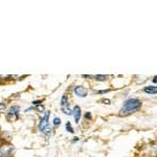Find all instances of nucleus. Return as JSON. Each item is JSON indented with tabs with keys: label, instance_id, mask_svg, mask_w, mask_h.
<instances>
[{
	"label": "nucleus",
	"instance_id": "obj_1",
	"mask_svg": "<svg viewBox=\"0 0 157 157\" xmlns=\"http://www.w3.org/2000/svg\"><path fill=\"white\" fill-rule=\"evenodd\" d=\"M141 103L140 100L138 98H128L127 101H125L121 106V110H120V113L121 115H129V114H132V113H135L137 112L139 109L141 108Z\"/></svg>",
	"mask_w": 157,
	"mask_h": 157
},
{
	"label": "nucleus",
	"instance_id": "obj_2",
	"mask_svg": "<svg viewBox=\"0 0 157 157\" xmlns=\"http://www.w3.org/2000/svg\"><path fill=\"white\" fill-rule=\"evenodd\" d=\"M49 116H50V111H46V112L44 113V115L41 117V120L39 121V126H38L40 132L43 133L45 131V129H47L49 127V125H48Z\"/></svg>",
	"mask_w": 157,
	"mask_h": 157
},
{
	"label": "nucleus",
	"instance_id": "obj_3",
	"mask_svg": "<svg viewBox=\"0 0 157 157\" xmlns=\"http://www.w3.org/2000/svg\"><path fill=\"white\" fill-rule=\"evenodd\" d=\"M73 91H75V95H78V98H86L88 95V89L85 86H82V85L75 86Z\"/></svg>",
	"mask_w": 157,
	"mask_h": 157
},
{
	"label": "nucleus",
	"instance_id": "obj_4",
	"mask_svg": "<svg viewBox=\"0 0 157 157\" xmlns=\"http://www.w3.org/2000/svg\"><path fill=\"white\" fill-rule=\"evenodd\" d=\"M72 115H73V118H75V124L80 123V120H81V117H82V109H81L80 106L75 105V107H73V109H72Z\"/></svg>",
	"mask_w": 157,
	"mask_h": 157
},
{
	"label": "nucleus",
	"instance_id": "obj_5",
	"mask_svg": "<svg viewBox=\"0 0 157 157\" xmlns=\"http://www.w3.org/2000/svg\"><path fill=\"white\" fill-rule=\"evenodd\" d=\"M143 90L147 94H157V86H146Z\"/></svg>",
	"mask_w": 157,
	"mask_h": 157
},
{
	"label": "nucleus",
	"instance_id": "obj_6",
	"mask_svg": "<svg viewBox=\"0 0 157 157\" xmlns=\"http://www.w3.org/2000/svg\"><path fill=\"white\" fill-rule=\"evenodd\" d=\"M19 110H20L19 106H12V107L10 108L9 112H7V115L9 116H16L19 113Z\"/></svg>",
	"mask_w": 157,
	"mask_h": 157
},
{
	"label": "nucleus",
	"instance_id": "obj_7",
	"mask_svg": "<svg viewBox=\"0 0 157 157\" xmlns=\"http://www.w3.org/2000/svg\"><path fill=\"white\" fill-rule=\"evenodd\" d=\"M108 75H97L93 77V78H95L97 81H98V82H105V81L108 80Z\"/></svg>",
	"mask_w": 157,
	"mask_h": 157
},
{
	"label": "nucleus",
	"instance_id": "obj_8",
	"mask_svg": "<svg viewBox=\"0 0 157 157\" xmlns=\"http://www.w3.org/2000/svg\"><path fill=\"white\" fill-rule=\"evenodd\" d=\"M62 111L64 112V114H66V115L72 114V110L69 108V106H64V107H62Z\"/></svg>",
	"mask_w": 157,
	"mask_h": 157
},
{
	"label": "nucleus",
	"instance_id": "obj_9",
	"mask_svg": "<svg viewBox=\"0 0 157 157\" xmlns=\"http://www.w3.org/2000/svg\"><path fill=\"white\" fill-rule=\"evenodd\" d=\"M61 106H62V107H64V106H69L67 95H63L62 98H61Z\"/></svg>",
	"mask_w": 157,
	"mask_h": 157
},
{
	"label": "nucleus",
	"instance_id": "obj_10",
	"mask_svg": "<svg viewBox=\"0 0 157 157\" xmlns=\"http://www.w3.org/2000/svg\"><path fill=\"white\" fill-rule=\"evenodd\" d=\"M61 125V118L60 117H56L54 118V126H56V127H58V126Z\"/></svg>",
	"mask_w": 157,
	"mask_h": 157
},
{
	"label": "nucleus",
	"instance_id": "obj_11",
	"mask_svg": "<svg viewBox=\"0 0 157 157\" xmlns=\"http://www.w3.org/2000/svg\"><path fill=\"white\" fill-rule=\"evenodd\" d=\"M66 130L69 133H73V132H75V131H73V128L71 127V125H70V123H67L66 124Z\"/></svg>",
	"mask_w": 157,
	"mask_h": 157
},
{
	"label": "nucleus",
	"instance_id": "obj_12",
	"mask_svg": "<svg viewBox=\"0 0 157 157\" xmlns=\"http://www.w3.org/2000/svg\"><path fill=\"white\" fill-rule=\"evenodd\" d=\"M110 91V89H105V90H97V91H94L95 93H98V94H103V93H107Z\"/></svg>",
	"mask_w": 157,
	"mask_h": 157
},
{
	"label": "nucleus",
	"instance_id": "obj_13",
	"mask_svg": "<svg viewBox=\"0 0 157 157\" xmlns=\"http://www.w3.org/2000/svg\"><path fill=\"white\" fill-rule=\"evenodd\" d=\"M85 117L87 118V120H91V113L90 112H86Z\"/></svg>",
	"mask_w": 157,
	"mask_h": 157
},
{
	"label": "nucleus",
	"instance_id": "obj_14",
	"mask_svg": "<svg viewBox=\"0 0 157 157\" xmlns=\"http://www.w3.org/2000/svg\"><path fill=\"white\" fill-rule=\"evenodd\" d=\"M4 108H6V105L4 104H0V110H3Z\"/></svg>",
	"mask_w": 157,
	"mask_h": 157
},
{
	"label": "nucleus",
	"instance_id": "obj_15",
	"mask_svg": "<svg viewBox=\"0 0 157 157\" xmlns=\"http://www.w3.org/2000/svg\"><path fill=\"white\" fill-rule=\"evenodd\" d=\"M152 81H153L154 84H157V77H154V78H153V80H152Z\"/></svg>",
	"mask_w": 157,
	"mask_h": 157
},
{
	"label": "nucleus",
	"instance_id": "obj_16",
	"mask_svg": "<svg viewBox=\"0 0 157 157\" xmlns=\"http://www.w3.org/2000/svg\"><path fill=\"white\" fill-rule=\"evenodd\" d=\"M103 102L104 103H107V104H110V101H109V100H104Z\"/></svg>",
	"mask_w": 157,
	"mask_h": 157
},
{
	"label": "nucleus",
	"instance_id": "obj_17",
	"mask_svg": "<svg viewBox=\"0 0 157 157\" xmlns=\"http://www.w3.org/2000/svg\"><path fill=\"white\" fill-rule=\"evenodd\" d=\"M1 147H2V139L0 138V148H1Z\"/></svg>",
	"mask_w": 157,
	"mask_h": 157
},
{
	"label": "nucleus",
	"instance_id": "obj_18",
	"mask_svg": "<svg viewBox=\"0 0 157 157\" xmlns=\"http://www.w3.org/2000/svg\"><path fill=\"white\" fill-rule=\"evenodd\" d=\"M2 156H3V154H2L1 152H0V157H2Z\"/></svg>",
	"mask_w": 157,
	"mask_h": 157
}]
</instances>
